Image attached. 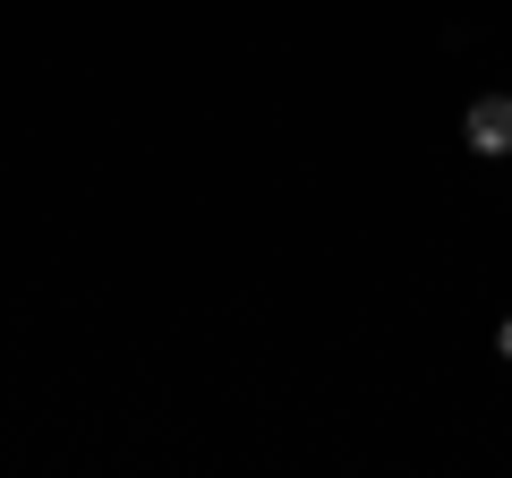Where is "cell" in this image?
<instances>
[{"label":"cell","instance_id":"6da1fadb","mask_svg":"<svg viewBox=\"0 0 512 478\" xmlns=\"http://www.w3.org/2000/svg\"><path fill=\"white\" fill-rule=\"evenodd\" d=\"M470 146L478 154H504L512 146V103H504V94H487V103L470 111Z\"/></svg>","mask_w":512,"mask_h":478}]
</instances>
